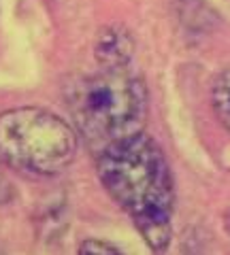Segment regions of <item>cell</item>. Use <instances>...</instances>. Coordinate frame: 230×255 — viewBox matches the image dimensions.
Here are the masks:
<instances>
[{
  "mask_svg": "<svg viewBox=\"0 0 230 255\" xmlns=\"http://www.w3.org/2000/svg\"><path fill=\"white\" fill-rule=\"evenodd\" d=\"M98 177L107 194L132 219L149 249L156 253L169 249L175 185L160 145L143 132L111 142L98 157Z\"/></svg>",
  "mask_w": 230,
  "mask_h": 255,
  "instance_id": "1",
  "label": "cell"
},
{
  "mask_svg": "<svg viewBox=\"0 0 230 255\" xmlns=\"http://www.w3.org/2000/svg\"><path fill=\"white\" fill-rule=\"evenodd\" d=\"M211 105L220 119V124L230 132V68L224 70L213 83L211 90Z\"/></svg>",
  "mask_w": 230,
  "mask_h": 255,
  "instance_id": "5",
  "label": "cell"
},
{
  "mask_svg": "<svg viewBox=\"0 0 230 255\" xmlns=\"http://www.w3.org/2000/svg\"><path fill=\"white\" fill-rule=\"evenodd\" d=\"M77 155L75 130L51 111L21 107L0 113V162L17 172L55 177Z\"/></svg>",
  "mask_w": 230,
  "mask_h": 255,
  "instance_id": "3",
  "label": "cell"
},
{
  "mask_svg": "<svg viewBox=\"0 0 230 255\" xmlns=\"http://www.w3.org/2000/svg\"><path fill=\"white\" fill-rule=\"evenodd\" d=\"M66 107L81 136L105 149L111 142L143 132L147 119L145 81L126 68H102L75 79Z\"/></svg>",
  "mask_w": 230,
  "mask_h": 255,
  "instance_id": "2",
  "label": "cell"
},
{
  "mask_svg": "<svg viewBox=\"0 0 230 255\" xmlns=\"http://www.w3.org/2000/svg\"><path fill=\"white\" fill-rule=\"evenodd\" d=\"M134 53V41L130 32L122 26H109L102 30L98 43L94 47V55L102 64V68H126Z\"/></svg>",
  "mask_w": 230,
  "mask_h": 255,
  "instance_id": "4",
  "label": "cell"
},
{
  "mask_svg": "<svg viewBox=\"0 0 230 255\" xmlns=\"http://www.w3.org/2000/svg\"><path fill=\"white\" fill-rule=\"evenodd\" d=\"M79 253L81 255H90V253H102V255H117L120 253V249L113 245H109L105 241H85L81 243V247H79Z\"/></svg>",
  "mask_w": 230,
  "mask_h": 255,
  "instance_id": "6",
  "label": "cell"
}]
</instances>
